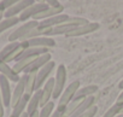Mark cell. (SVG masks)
Segmentation results:
<instances>
[{"instance_id":"2","label":"cell","mask_w":123,"mask_h":117,"mask_svg":"<svg viewBox=\"0 0 123 117\" xmlns=\"http://www.w3.org/2000/svg\"><path fill=\"white\" fill-rule=\"evenodd\" d=\"M22 52H23V47H22V43L19 41L10 42L9 45H6L0 51V62L6 63V64L10 62H13V61L16 62Z\"/></svg>"},{"instance_id":"6","label":"cell","mask_w":123,"mask_h":117,"mask_svg":"<svg viewBox=\"0 0 123 117\" xmlns=\"http://www.w3.org/2000/svg\"><path fill=\"white\" fill-rule=\"evenodd\" d=\"M22 47L23 49L29 48V47H40V48H49V47H54L55 41L54 39L49 37V36H41V37H34L27 41H22Z\"/></svg>"},{"instance_id":"5","label":"cell","mask_w":123,"mask_h":117,"mask_svg":"<svg viewBox=\"0 0 123 117\" xmlns=\"http://www.w3.org/2000/svg\"><path fill=\"white\" fill-rule=\"evenodd\" d=\"M39 24H40V22L33 21V19L25 22L24 24L19 25L16 30H13V31L9 35V41H10V42H17L18 40L21 41V40H22L24 36H27L31 30H34L35 28H37Z\"/></svg>"},{"instance_id":"3","label":"cell","mask_w":123,"mask_h":117,"mask_svg":"<svg viewBox=\"0 0 123 117\" xmlns=\"http://www.w3.org/2000/svg\"><path fill=\"white\" fill-rule=\"evenodd\" d=\"M80 88V81H74L71 82L65 91L63 92V94H62V97L59 98V101H58V106H57V110H59L62 113H63V111L65 110V107L74 100L75 98V94L76 92L79 91Z\"/></svg>"},{"instance_id":"34","label":"cell","mask_w":123,"mask_h":117,"mask_svg":"<svg viewBox=\"0 0 123 117\" xmlns=\"http://www.w3.org/2000/svg\"><path fill=\"white\" fill-rule=\"evenodd\" d=\"M39 115H40V112H39V111H35L34 113L29 115V117H39Z\"/></svg>"},{"instance_id":"32","label":"cell","mask_w":123,"mask_h":117,"mask_svg":"<svg viewBox=\"0 0 123 117\" xmlns=\"http://www.w3.org/2000/svg\"><path fill=\"white\" fill-rule=\"evenodd\" d=\"M51 117H62V112L59 111V110H55L53 113H52V116Z\"/></svg>"},{"instance_id":"26","label":"cell","mask_w":123,"mask_h":117,"mask_svg":"<svg viewBox=\"0 0 123 117\" xmlns=\"http://www.w3.org/2000/svg\"><path fill=\"white\" fill-rule=\"evenodd\" d=\"M53 110H54V103L53 101H49L43 107H41V111H40L39 117H51L52 113L54 112Z\"/></svg>"},{"instance_id":"1","label":"cell","mask_w":123,"mask_h":117,"mask_svg":"<svg viewBox=\"0 0 123 117\" xmlns=\"http://www.w3.org/2000/svg\"><path fill=\"white\" fill-rule=\"evenodd\" d=\"M89 22L83 17H70L65 23L60 24L58 27H54L52 30V35H67L68 33L77 29L81 25H86Z\"/></svg>"},{"instance_id":"33","label":"cell","mask_w":123,"mask_h":117,"mask_svg":"<svg viewBox=\"0 0 123 117\" xmlns=\"http://www.w3.org/2000/svg\"><path fill=\"white\" fill-rule=\"evenodd\" d=\"M4 17H5V12L0 11V23H1V22L4 21Z\"/></svg>"},{"instance_id":"27","label":"cell","mask_w":123,"mask_h":117,"mask_svg":"<svg viewBox=\"0 0 123 117\" xmlns=\"http://www.w3.org/2000/svg\"><path fill=\"white\" fill-rule=\"evenodd\" d=\"M17 3H18L17 0H3V1H0V11L5 12L13 5H16Z\"/></svg>"},{"instance_id":"36","label":"cell","mask_w":123,"mask_h":117,"mask_svg":"<svg viewBox=\"0 0 123 117\" xmlns=\"http://www.w3.org/2000/svg\"><path fill=\"white\" fill-rule=\"evenodd\" d=\"M21 117H29V115H28V112L25 111V112H23V115H22Z\"/></svg>"},{"instance_id":"23","label":"cell","mask_w":123,"mask_h":117,"mask_svg":"<svg viewBox=\"0 0 123 117\" xmlns=\"http://www.w3.org/2000/svg\"><path fill=\"white\" fill-rule=\"evenodd\" d=\"M36 59V58H24V59H21L18 62H16V64L13 65V70L17 73V74H21V73H24L29 65Z\"/></svg>"},{"instance_id":"18","label":"cell","mask_w":123,"mask_h":117,"mask_svg":"<svg viewBox=\"0 0 123 117\" xmlns=\"http://www.w3.org/2000/svg\"><path fill=\"white\" fill-rule=\"evenodd\" d=\"M97 91H98V87L94 86V85L86 86V87H83V88H81V89H79V91L76 92L74 100H80V101H82V100L87 99L88 97L94 95V93H95Z\"/></svg>"},{"instance_id":"21","label":"cell","mask_w":123,"mask_h":117,"mask_svg":"<svg viewBox=\"0 0 123 117\" xmlns=\"http://www.w3.org/2000/svg\"><path fill=\"white\" fill-rule=\"evenodd\" d=\"M40 101H41V89L40 91H36L31 95V98H30L29 103H28V106H27L28 115H31L35 111H37V107L40 106Z\"/></svg>"},{"instance_id":"22","label":"cell","mask_w":123,"mask_h":117,"mask_svg":"<svg viewBox=\"0 0 123 117\" xmlns=\"http://www.w3.org/2000/svg\"><path fill=\"white\" fill-rule=\"evenodd\" d=\"M36 74L37 73H31V74H25V94L33 95L35 93V86H36Z\"/></svg>"},{"instance_id":"28","label":"cell","mask_w":123,"mask_h":117,"mask_svg":"<svg viewBox=\"0 0 123 117\" xmlns=\"http://www.w3.org/2000/svg\"><path fill=\"white\" fill-rule=\"evenodd\" d=\"M97 112H98V106L94 105V106H92L88 111H86L85 113H82L80 117H94V116L97 115Z\"/></svg>"},{"instance_id":"9","label":"cell","mask_w":123,"mask_h":117,"mask_svg":"<svg viewBox=\"0 0 123 117\" xmlns=\"http://www.w3.org/2000/svg\"><path fill=\"white\" fill-rule=\"evenodd\" d=\"M34 0H21L16 5L10 7L7 11H5V18H11V17H17V15L23 13L29 6L34 5Z\"/></svg>"},{"instance_id":"10","label":"cell","mask_w":123,"mask_h":117,"mask_svg":"<svg viewBox=\"0 0 123 117\" xmlns=\"http://www.w3.org/2000/svg\"><path fill=\"white\" fill-rule=\"evenodd\" d=\"M0 93H1V97H3L4 106H10L11 100H12L11 86H10V81L4 75H0Z\"/></svg>"},{"instance_id":"35","label":"cell","mask_w":123,"mask_h":117,"mask_svg":"<svg viewBox=\"0 0 123 117\" xmlns=\"http://www.w3.org/2000/svg\"><path fill=\"white\" fill-rule=\"evenodd\" d=\"M118 87H119V88H121V89L123 91V80H122V81L119 82V85H118Z\"/></svg>"},{"instance_id":"8","label":"cell","mask_w":123,"mask_h":117,"mask_svg":"<svg viewBox=\"0 0 123 117\" xmlns=\"http://www.w3.org/2000/svg\"><path fill=\"white\" fill-rule=\"evenodd\" d=\"M49 6L47 5V3H35L34 5L29 6L23 13L19 15V21L21 22H28L29 18H33L34 16H36L37 13L47 10Z\"/></svg>"},{"instance_id":"31","label":"cell","mask_w":123,"mask_h":117,"mask_svg":"<svg viewBox=\"0 0 123 117\" xmlns=\"http://www.w3.org/2000/svg\"><path fill=\"white\" fill-rule=\"evenodd\" d=\"M117 104H122L123 105V91L119 93V95H118V98H117V101H116Z\"/></svg>"},{"instance_id":"24","label":"cell","mask_w":123,"mask_h":117,"mask_svg":"<svg viewBox=\"0 0 123 117\" xmlns=\"http://www.w3.org/2000/svg\"><path fill=\"white\" fill-rule=\"evenodd\" d=\"M21 21H19V17H11V18H5L1 23H0V34H1L3 31L7 30L9 28L18 24Z\"/></svg>"},{"instance_id":"29","label":"cell","mask_w":123,"mask_h":117,"mask_svg":"<svg viewBox=\"0 0 123 117\" xmlns=\"http://www.w3.org/2000/svg\"><path fill=\"white\" fill-rule=\"evenodd\" d=\"M47 5L49 6V7H54V9H57V7H60L62 5H60V3L59 1H57V0H48L47 1Z\"/></svg>"},{"instance_id":"7","label":"cell","mask_w":123,"mask_h":117,"mask_svg":"<svg viewBox=\"0 0 123 117\" xmlns=\"http://www.w3.org/2000/svg\"><path fill=\"white\" fill-rule=\"evenodd\" d=\"M54 68H55V63L51 61L49 63H47L43 68H41V69L37 71V74H36V86H35V92H36V91H40L41 87L47 82L48 76L51 75V73L53 71Z\"/></svg>"},{"instance_id":"30","label":"cell","mask_w":123,"mask_h":117,"mask_svg":"<svg viewBox=\"0 0 123 117\" xmlns=\"http://www.w3.org/2000/svg\"><path fill=\"white\" fill-rule=\"evenodd\" d=\"M4 101H3V97H1V93H0V117L4 116Z\"/></svg>"},{"instance_id":"20","label":"cell","mask_w":123,"mask_h":117,"mask_svg":"<svg viewBox=\"0 0 123 117\" xmlns=\"http://www.w3.org/2000/svg\"><path fill=\"white\" fill-rule=\"evenodd\" d=\"M95 105V99H94V95H92V97H88L87 99H85L82 103H81V105L77 107V110L74 112V115L71 116V117H80L82 113H85L86 111H88L92 106H94Z\"/></svg>"},{"instance_id":"13","label":"cell","mask_w":123,"mask_h":117,"mask_svg":"<svg viewBox=\"0 0 123 117\" xmlns=\"http://www.w3.org/2000/svg\"><path fill=\"white\" fill-rule=\"evenodd\" d=\"M51 62V54L49 53H46V54H42L40 57H37L36 59L29 65V68L24 71V74H31V73H37L41 68H43L47 63Z\"/></svg>"},{"instance_id":"12","label":"cell","mask_w":123,"mask_h":117,"mask_svg":"<svg viewBox=\"0 0 123 117\" xmlns=\"http://www.w3.org/2000/svg\"><path fill=\"white\" fill-rule=\"evenodd\" d=\"M25 79H27V75L24 74L21 80L17 82L15 89H13V93H12V100H11V105L12 106H16L18 104V101L23 98V95L25 94Z\"/></svg>"},{"instance_id":"11","label":"cell","mask_w":123,"mask_h":117,"mask_svg":"<svg viewBox=\"0 0 123 117\" xmlns=\"http://www.w3.org/2000/svg\"><path fill=\"white\" fill-rule=\"evenodd\" d=\"M69 18H70L69 15L62 13V15H58V16H54V17H51V18H47V19L41 21L40 24H39V27L40 28H54V27H58L60 24L65 23Z\"/></svg>"},{"instance_id":"4","label":"cell","mask_w":123,"mask_h":117,"mask_svg":"<svg viewBox=\"0 0 123 117\" xmlns=\"http://www.w3.org/2000/svg\"><path fill=\"white\" fill-rule=\"evenodd\" d=\"M67 68L60 64L57 68V73H55V77H54V92L52 98L57 99L60 98L63 92L65 91V82H67Z\"/></svg>"},{"instance_id":"15","label":"cell","mask_w":123,"mask_h":117,"mask_svg":"<svg viewBox=\"0 0 123 117\" xmlns=\"http://www.w3.org/2000/svg\"><path fill=\"white\" fill-rule=\"evenodd\" d=\"M99 27H100V25H99L98 23H88V24H86V25H81V27H79L77 29H75V30L68 33L65 36H68V37H73V36L86 35V34H89V33H93V31L98 30Z\"/></svg>"},{"instance_id":"39","label":"cell","mask_w":123,"mask_h":117,"mask_svg":"<svg viewBox=\"0 0 123 117\" xmlns=\"http://www.w3.org/2000/svg\"><path fill=\"white\" fill-rule=\"evenodd\" d=\"M122 113H123V112H122Z\"/></svg>"},{"instance_id":"37","label":"cell","mask_w":123,"mask_h":117,"mask_svg":"<svg viewBox=\"0 0 123 117\" xmlns=\"http://www.w3.org/2000/svg\"><path fill=\"white\" fill-rule=\"evenodd\" d=\"M116 117H123V113H119L118 116H116Z\"/></svg>"},{"instance_id":"17","label":"cell","mask_w":123,"mask_h":117,"mask_svg":"<svg viewBox=\"0 0 123 117\" xmlns=\"http://www.w3.org/2000/svg\"><path fill=\"white\" fill-rule=\"evenodd\" d=\"M0 75H4L10 82H18L21 80L19 75L13 70V68L3 62H0Z\"/></svg>"},{"instance_id":"38","label":"cell","mask_w":123,"mask_h":117,"mask_svg":"<svg viewBox=\"0 0 123 117\" xmlns=\"http://www.w3.org/2000/svg\"><path fill=\"white\" fill-rule=\"evenodd\" d=\"M10 117H13V116H12V115H11V116H10Z\"/></svg>"},{"instance_id":"16","label":"cell","mask_w":123,"mask_h":117,"mask_svg":"<svg viewBox=\"0 0 123 117\" xmlns=\"http://www.w3.org/2000/svg\"><path fill=\"white\" fill-rule=\"evenodd\" d=\"M63 11H64V7H63V6L57 7V9H54V7H48L47 10H45V11L37 13L36 16H34V17H33V21H37V22L40 21V22H41V21H43V19H47V18H51V17L62 15V13H63Z\"/></svg>"},{"instance_id":"19","label":"cell","mask_w":123,"mask_h":117,"mask_svg":"<svg viewBox=\"0 0 123 117\" xmlns=\"http://www.w3.org/2000/svg\"><path fill=\"white\" fill-rule=\"evenodd\" d=\"M30 98H31V95L24 94L23 98L18 101V104H17L16 106H13V111H12V116H13V117H21V116L23 115V112H25L24 110H25V107L28 106V103H29Z\"/></svg>"},{"instance_id":"25","label":"cell","mask_w":123,"mask_h":117,"mask_svg":"<svg viewBox=\"0 0 123 117\" xmlns=\"http://www.w3.org/2000/svg\"><path fill=\"white\" fill-rule=\"evenodd\" d=\"M123 112V105L122 104H115V105H112L104 115H103V117H116V116H118L119 113H122Z\"/></svg>"},{"instance_id":"14","label":"cell","mask_w":123,"mask_h":117,"mask_svg":"<svg viewBox=\"0 0 123 117\" xmlns=\"http://www.w3.org/2000/svg\"><path fill=\"white\" fill-rule=\"evenodd\" d=\"M53 92H54V79H48L47 82L43 85V88L41 89V101H40L41 107H43L47 103H49Z\"/></svg>"}]
</instances>
